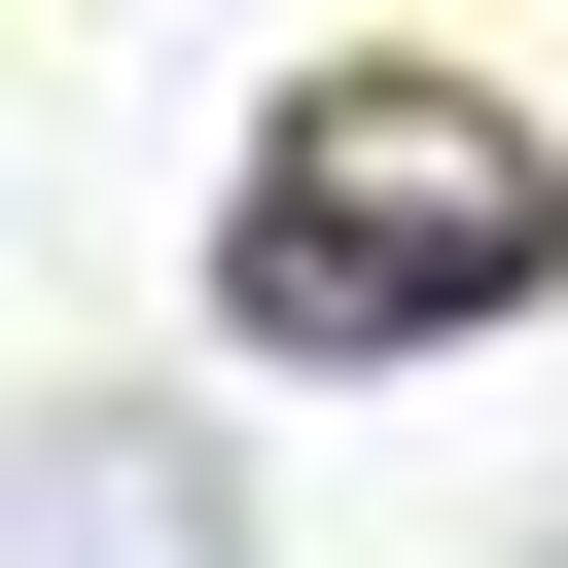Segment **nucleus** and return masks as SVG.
Instances as JSON below:
<instances>
[{
	"label": "nucleus",
	"mask_w": 568,
	"mask_h": 568,
	"mask_svg": "<svg viewBox=\"0 0 568 568\" xmlns=\"http://www.w3.org/2000/svg\"><path fill=\"white\" fill-rule=\"evenodd\" d=\"M568 284V142L462 106V71H284L248 106V213H213V355L355 390V355H462Z\"/></svg>",
	"instance_id": "obj_1"
},
{
	"label": "nucleus",
	"mask_w": 568,
	"mask_h": 568,
	"mask_svg": "<svg viewBox=\"0 0 568 568\" xmlns=\"http://www.w3.org/2000/svg\"><path fill=\"white\" fill-rule=\"evenodd\" d=\"M0 568H248V497L178 390H71V426H0Z\"/></svg>",
	"instance_id": "obj_2"
},
{
	"label": "nucleus",
	"mask_w": 568,
	"mask_h": 568,
	"mask_svg": "<svg viewBox=\"0 0 568 568\" xmlns=\"http://www.w3.org/2000/svg\"><path fill=\"white\" fill-rule=\"evenodd\" d=\"M532 568H568V532H532Z\"/></svg>",
	"instance_id": "obj_3"
}]
</instances>
